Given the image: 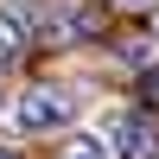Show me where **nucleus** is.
Returning <instances> with one entry per match:
<instances>
[{"label": "nucleus", "instance_id": "1", "mask_svg": "<svg viewBox=\"0 0 159 159\" xmlns=\"http://www.w3.org/2000/svg\"><path fill=\"white\" fill-rule=\"evenodd\" d=\"M76 115H83V102L70 96V89H57V83H38V89H25V96H13V134H51V127H70Z\"/></svg>", "mask_w": 159, "mask_h": 159}, {"label": "nucleus", "instance_id": "2", "mask_svg": "<svg viewBox=\"0 0 159 159\" xmlns=\"http://www.w3.org/2000/svg\"><path fill=\"white\" fill-rule=\"evenodd\" d=\"M108 153L115 159H159V127L147 115H115L108 121Z\"/></svg>", "mask_w": 159, "mask_h": 159}, {"label": "nucleus", "instance_id": "3", "mask_svg": "<svg viewBox=\"0 0 159 159\" xmlns=\"http://www.w3.org/2000/svg\"><path fill=\"white\" fill-rule=\"evenodd\" d=\"M19 45H25L19 19H13V13H0V64H7V57H19Z\"/></svg>", "mask_w": 159, "mask_h": 159}, {"label": "nucleus", "instance_id": "4", "mask_svg": "<svg viewBox=\"0 0 159 159\" xmlns=\"http://www.w3.org/2000/svg\"><path fill=\"white\" fill-rule=\"evenodd\" d=\"M57 159H115V153L102 147V140H89V134H83V140H70V147H64Z\"/></svg>", "mask_w": 159, "mask_h": 159}, {"label": "nucleus", "instance_id": "5", "mask_svg": "<svg viewBox=\"0 0 159 159\" xmlns=\"http://www.w3.org/2000/svg\"><path fill=\"white\" fill-rule=\"evenodd\" d=\"M140 89H147V102H159V70H147V76H140Z\"/></svg>", "mask_w": 159, "mask_h": 159}, {"label": "nucleus", "instance_id": "6", "mask_svg": "<svg viewBox=\"0 0 159 159\" xmlns=\"http://www.w3.org/2000/svg\"><path fill=\"white\" fill-rule=\"evenodd\" d=\"M0 115H13V96H7V83H0Z\"/></svg>", "mask_w": 159, "mask_h": 159}, {"label": "nucleus", "instance_id": "7", "mask_svg": "<svg viewBox=\"0 0 159 159\" xmlns=\"http://www.w3.org/2000/svg\"><path fill=\"white\" fill-rule=\"evenodd\" d=\"M134 7H153V0H134Z\"/></svg>", "mask_w": 159, "mask_h": 159}, {"label": "nucleus", "instance_id": "8", "mask_svg": "<svg viewBox=\"0 0 159 159\" xmlns=\"http://www.w3.org/2000/svg\"><path fill=\"white\" fill-rule=\"evenodd\" d=\"M0 159H13V153H7V147H0Z\"/></svg>", "mask_w": 159, "mask_h": 159}]
</instances>
